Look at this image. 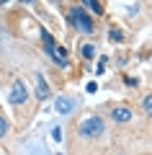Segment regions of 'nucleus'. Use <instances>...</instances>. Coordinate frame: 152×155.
<instances>
[{"instance_id": "f257e3e1", "label": "nucleus", "mask_w": 152, "mask_h": 155, "mask_svg": "<svg viewBox=\"0 0 152 155\" xmlns=\"http://www.w3.org/2000/svg\"><path fill=\"white\" fill-rule=\"evenodd\" d=\"M67 18H70V26L75 28V31H80V34H93V28H95L93 16L80 5H72L70 11H67Z\"/></svg>"}, {"instance_id": "f03ea898", "label": "nucleus", "mask_w": 152, "mask_h": 155, "mask_svg": "<svg viewBox=\"0 0 152 155\" xmlns=\"http://www.w3.org/2000/svg\"><path fill=\"white\" fill-rule=\"evenodd\" d=\"M103 129H106V124H103L101 116H85V119L80 122V127H77V137H82V140H95V137L103 134Z\"/></svg>"}, {"instance_id": "7ed1b4c3", "label": "nucleus", "mask_w": 152, "mask_h": 155, "mask_svg": "<svg viewBox=\"0 0 152 155\" xmlns=\"http://www.w3.org/2000/svg\"><path fill=\"white\" fill-rule=\"evenodd\" d=\"M11 101H13V106H23V104L28 101V93H26L23 80H16V83H13V88H11Z\"/></svg>"}, {"instance_id": "20e7f679", "label": "nucleus", "mask_w": 152, "mask_h": 155, "mask_svg": "<svg viewBox=\"0 0 152 155\" xmlns=\"http://www.w3.org/2000/svg\"><path fill=\"white\" fill-rule=\"evenodd\" d=\"M111 119H114L116 124L131 122V109H129V106H114V109H111Z\"/></svg>"}, {"instance_id": "39448f33", "label": "nucleus", "mask_w": 152, "mask_h": 155, "mask_svg": "<svg viewBox=\"0 0 152 155\" xmlns=\"http://www.w3.org/2000/svg\"><path fill=\"white\" fill-rule=\"evenodd\" d=\"M72 109H75V98H70V96H60V98L54 101V111H57L60 116L70 114Z\"/></svg>"}, {"instance_id": "423d86ee", "label": "nucleus", "mask_w": 152, "mask_h": 155, "mask_svg": "<svg viewBox=\"0 0 152 155\" xmlns=\"http://www.w3.org/2000/svg\"><path fill=\"white\" fill-rule=\"evenodd\" d=\"M36 98L39 101L52 98V91H49V83H47V78H44V75H36Z\"/></svg>"}, {"instance_id": "0eeeda50", "label": "nucleus", "mask_w": 152, "mask_h": 155, "mask_svg": "<svg viewBox=\"0 0 152 155\" xmlns=\"http://www.w3.org/2000/svg\"><path fill=\"white\" fill-rule=\"evenodd\" d=\"M82 5L88 11H93V16H103V5H101V0H82Z\"/></svg>"}, {"instance_id": "6e6552de", "label": "nucleus", "mask_w": 152, "mask_h": 155, "mask_svg": "<svg viewBox=\"0 0 152 155\" xmlns=\"http://www.w3.org/2000/svg\"><path fill=\"white\" fill-rule=\"evenodd\" d=\"M108 39L114 41V44H119V41H124V31L116 28V26H111V28H108Z\"/></svg>"}, {"instance_id": "1a4fd4ad", "label": "nucleus", "mask_w": 152, "mask_h": 155, "mask_svg": "<svg viewBox=\"0 0 152 155\" xmlns=\"http://www.w3.org/2000/svg\"><path fill=\"white\" fill-rule=\"evenodd\" d=\"M82 57H85V60H93V57H95V47L93 44H82Z\"/></svg>"}, {"instance_id": "9d476101", "label": "nucleus", "mask_w": 152, "mask_h": 155, "mask_svg": "<svg viewBox=\"0 0 152 155\" xmlns=\"http://www.w3.org/2000/svg\"><path fill=\"white\" fill-rule=\"evenodd\" d=\"M142 109L150 114V119H152V93L150 96H144V101H142Z\"/></svg>"}, {"instance_id": "9b49d317", "label": "nucleus", "mask_w": 152, "mask_h": 155, "mask_svg": "<svg viewBox=\"0 0 152 155\" xmlns=\"http://www.w3.org/2000/svg\"><path fill=\"white\" fill-rule=\"evenodd\" d=\"M5 132H8V122L3 119V114H0V137H5Z\"/></svg>"}, {"instance_id": "f8f14e48", "label": "nucleus", "mask_w": 152, "mask_h": 155, "mask_svg": "<svg viewBox=\"0 0 152 155\" xmlns=\"http://www.w3.org/2000/svg\"><path fill=\"white\" fill-rule=\"evenodd\" d=\"M52 140H54V142H60V140H62V129H60V127L52 129Z\"/></svg>"}, {"instance_id": "ddd939ff", "label": "nucleus", "mask_w": 152, "mask_h": 155, "mask_svg": "<svg viewBox=\"0 0 152 155\" xmlns=\"http://www.w3.org/2000/svg\"><path fill=\"white\" fill-rule=\"evenodd\" d=\"M124 83L129 85V88H134V85H137V78H131V75H126V78H124Z\"/></svg>"}, {"instance_id": "4468645a", "label": "nucleus", "mask_w": 152, "mask_h": 155, "mask_svg": "<svg viewBox=\"0 0 152 155\" xmlns=\"http://www.w3.org/2000/svg\"><path fill=\"white\" fill-rule=\"evenodd\" d=\"M21 3H36V0H21Z\"/></svg>"}, {"instance_id": "2eb2a0df", "label": "nucleus", "mask_w": 152, "mask_h": 155, "mask_svg": "<svg viewBox=\"0 0 152 155\" xmlns=\"http://www.w3.org/2000/svg\"><path fill=\"white\" fill-rule=\"evenodd\" d=\"M0 3H8V0H0Z\"/></svg>"}]
</instances>
